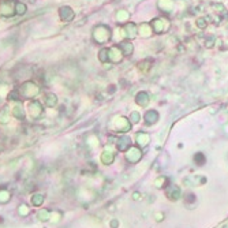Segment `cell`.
I'll list each match as a JSON object with an SVG mask.
<instances>
[{"instance_id":"3957f363","label":"cell","mask_w":228,"mask_h":228,"mask_svg":"<svg viewBox=\"0 0 228 228\" xmlns=\"http://www.w3.org/2000/svg\"><path fill=\"white\" fill-rule=\"evenodd\" d=\"M56 101H58V100H56V96H55V94H48L47 98H45V104L48 107H53L55 104H56Z\"/></svg>"},{"instance_id":"7a4b0ae2","label":"cell","mask_w":228,"mask_h":228,"mask_svg":"<svg viewBox=\"0 0 228 228\" xmlns=\"http://www.w3.org/2000/svg\"><path fill=\"white\" fill-rule=\"evenodd\" d=\"M15 11V3L11 0H0V15H13Z\"/></svg>"},{"instance_id":"277c9868","label":"cell","mask_w":228,"mask_h":228,"mask_svg":"<svg viewBox=\"0 0 228 228\" xmlns=\"http://www.w3.org/2000/svg\"><path fill=\"white\" fill-rule=\"evenodd\" d=\"M26 11V6L23 3H15V13L16 14H23Z\"/></svg>"},{"instance_id":"6da1fadb","label":"cell","mask_w":228,"mask_h":228,"mask_svg":"<svg viewBox=\"0 0 228 228\" xmlns=\"http://www.w3.org/2000/svg\"><path fill=\"white\" fill-rule=\"evenodd\" d=\"M37 93H38V87L36 86L33 82H25L22 85V87L19 89V94H22L25 97H34Z\"/></svg>"}]
</instances>
